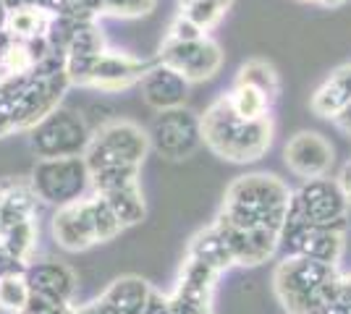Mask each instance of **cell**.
Segmentation results:
<instances>
[{
	"instance_id": "cell-1",
	"label": "cell",
	"mask_w": 351,
	"mask_h": 314,
	"mask_svg": "<svg viewBox=\"0 0 351 314\" xmlns=\"http://www.w3.org/2000/svg\"><path fill=\"white\" fill-rule=\"evenodd\" d=\"M293 192L273 173H249L226 189L218 220L234 228H283Z\"/></svg>"
},
{
	"instance_id": "cell-2",
	"label": "cell",
	"mask_w": 351,
	"mask_h": 314,
	"mask_svg": "<svg viewBox=\"0 0 351 314\" xmlns=\"http://www.w3.org/2000/svg\"><path fill=\"white\" fill-rule=\"evenodd\" d=\"M202 142L228 163H254L273 144V116L247 120L236 116L228 97L220 94L202 116Z\"/></svg>"
},
{
	"instance_id": "cell-3",
	"label": "cell",
	"mask_w": 351,
	"mask_h": 314,
	"mask_svg": "<svg viewBox=\"0 0 351 314\" xmlns=\"http://www.w3.org/2000/svg\"><path fill=\"white\" fill-rule=\"evenodd\" d=\"M29 183L40 202L53 207H66L87 196L92 189V173L84 155L50 157V160H37V165L32 168Z\"/></svg>"
},
{
	"instance_id": "cell-4",
	"label": "cell",
	"mask_w": 351,
	"mask_h": 314,
	"mask_svg": "<svg viewBox=\"0 0 351 314\" xmlns=\"http://www.w3.org/2000/svg\"><path fill=\"white\" fill-rule=\"evenodd\" d=\"M92 142V129L73 107L58 105L34 129H29V147L40 160L84 155Z\"/></svg>"
},
{
	"instance_id": "cell-5",
	"label": "cell",
	"mask_w": 351,
	"mask_h": 314,
	"mask_svg": "<svg viewBox=\"0 0 351 314\" xmlns=\"http://www.w3.org/2000/svg\"><path fill=\"white\" fill-rule=\"evenodd\" d=\"M149 150V134L142 126H136L134 120L116 118L92 131L84 160L89 165V173H95L108 165H142Z\"/></svg>"
},
{
	"instance_id": "cell-6",
	"label": "cell",
	"mask_w": 351,
	"mask_h": 314,
	"mask_svg": "<svg viewBox=\"0 0 351 314\" xmlns=\"http://www.w3.org/2000/svg\"><path fill=\"white\" fill-rule=\"evenodd\" d=\"M336 275L338 267L304 254H289L273 272V291L289 314H307L312 293Z\"/></svg>"
},
{
	"instance_id": "cell-7",
	"label": "cell",
	"mask_w": 351,
	"mask_h": 314,
	"mask_svg": "<svg viewBox=\"0 0 351 314\" xmlns=\"http://www.w3.org/2000/svg\"><path fill=\"white\" fill-rule=\"evenodd\" d=\"M149 144L160 157L171 163H181L199 150L202 142V116L189 107H171L160 110L149 126Z\"/></svg>"
},
{
	"instance_id": "cell-8",
	"label": "cell",
	"mask_w": 351,
	"mask_h": 314,
	"mask_svg": "<svg viewBox=\"0 0 351 314\" xmlns=\"http://www.w3.org/2000/svg\"><path fill=\"white\" fill-rule=\"evenodd\" d=\"M158 60L173 66L176 71H181L191 84H199V81L213 79L220 71V66H223V47L210 34H202L197 40H184V42L162 40Z\"/></svg>"
},
{
	"instance_id": "cell-9",
	"label": "cell",
	"mask_w": 351,
	"mask_h": 314,
	"mask_svg": "<svg viewBox=\"0 0 351 314\" xmlns=\"http://www.w3.org/2000/svg\"><path fill=\"white\" fill-rule=\"evenodd\" d=\"M291 202L302 209V215L312 225H330V228H349V202L341 192L338 181L309 179L299 192H293Z\"/></svg>"
},
{
	"instance_id": "cell-10",
	"label": "cell",
	"mask_w": 351,
	"mask_h": 314,
	"mask_svg": "<svg viewBox=\"0 0 351 314\" xmlns=\"http://www.w3.org/2000/svg\"><path fill=\"white\" fill-rule=\"evenodd\" d=\"M152 63L155 60L136 58V55H129V53H118V50L105 47L103 53L95 58V63H92L84 87L100 92L129 90V87L142 81V76L152 68Z\"/></svg>"
},
{
	"instance_id": "cell-11",
	"label": "cell",
	"mask_w": 351,
	"mask_h": 314,
	"mask_svg": "<svg viewBox=\"0 0 351 314\" xmlns=\"http://www.w3.org/2000/svg\"><path fill=\"white\" fill-rule=\"evenodd\" d=\"M283 160L293 176L309 181L330 173V168L336 163V152H333V144L317 131H299L286 142Z\"/></svg>"
},
{
	"instance_id": "cell-12",
	"label": "cell",
	"mask_w": 351,
	"mask_h": 314,
	"mask_svg": "<svg viewBox=\"0 0 351 314\" xmlns=\"http://www.w3.org/2000/svg\"><path fill=\"white\" fill-rule=\"evenodd\" d=\"M215 225L228 241V249L234 254L236 265L257 267L267 259H273L280 246V233L270 228H234L215 218Z\"/></svg>"
},
{
	"instance_id": "cell-13",
	"label": "cell",
	"mask_w": 351,
	"mask_h": 314,
	"mask_svg": "<svg viewBox=\"0 0 351 314\" xmlns=\"http://www.w3.org/2000/svg\"><path fill=\"white\" fill-rule=\"evenodd\" d=\"M191 81L181 71H176L173 66L155 60L152 68L142 76L139 81V92L152 110H171V107H181L189 97Z\"/></svg>"
},
{
	"instance_id": "cell-14",
	"label": "cell",
	"mask_w": 351,
	"mask_h": 314,
	"mask_svg": "<svg viewBox=\"0 0 351 314\" xmlns=\"http://www.w3.org/2000/svg\"><path fill=\"white\" fill-rule=\"evenodd\" d=\"M53 239H56L60 249L73 252V254L76 252H87L95 244H100L84 199L66 205V207H58L56 218H53Z\"/></svg>"
},
{
	"instance_id": "cell-15",
	"label": "cell",
	"mask_w": 351,
	"mask_h": 314,
	"mask_svg": "<svg viewBox=\"0 0 351 314\" xmlns=\"http://www.w3.org/2000/svg\"><path fill=\"white\" fill-rule=\"evenodd\" d=\"M32 293L45 296V299L60 301V304H71L79 278L69 265H63L58 259H43V262H29L24 272Z\"/></svg>"
},
{
	"instance_id": "cell-16",
	"label": "cell",
	"mask_w": 351,
	"mask_h": 314,
	"mask_svg": "<svg viewBox=\"0 0 351 314\" xmlns=\"http://www.w3.org/2000/svg\"><path fill=\"white\" fill-rule=\"evenodd\" d=\"M152 293V285L139 275H121L103 291L100 299L121 314H142Z\"/></svg>"
},
{
	"instance_id": "cell-17",
	"label": "cell",
	"mask_w": 351,
	"mask_h": 314,
	"mask_svg": "<svg viewBox=\"0 0 351 314\" xmlns=\"http://www.w3.org/2000/svg\"><path fill=\"white\" fill-rule=\"evenodd\" d=\"M0 202H3V225H14L21 220H34L37 218V194L29 181L8 179L0 183Z\"/></svg>"
},
{
	"instance_id": "cell-18",
	"label": "cell",
	"mask_w": 351,
	"mask_h": 314,
	"mask_svg": "<svg viewBox=\"0 0 351 314\" xmlns=\"http://www.w3.org/2000/svg\"><path fill=\"white\" fill-rule=\"evenodd\" d=\"M351 100V66H341L322 81L312 94V113L320 118H333L338 110Z\"/></svg>"
},
{
	"instance_id": "cell-19",
	"label": "cell",
	"mask_w": 351,
	"mask_h": 314,
	"mask_svg": "<svg viewBox=\"0 0 351 314\" xmlns=\"http://www.w3.org/2000/svg\"><path fill=\"white\" fill-rule=\"evenodd\" d=\"M186 257H194V259H199V262H205L210 265L213 270H218V272H226L228 267H234V254H231V249H228V241L226 236L220 233V228L215 223L205 228V231H199L189 244V252Z\"/></svg>"
},
{
	"instance_id": "cell-20",
	"label": "cell",
	"mask_w": 351,
	"mask_h": 314,
	"mask_svg": "<svg viewBox=\"0 0 351 314\" xmlns=\"http://www.w3.org/2000/svg\"><path fill=\"white\" fill-rule=\"evenodd\" d=\"M53 18L56 14L45 11L40 5H21V8H11L5 14L3 27L19 40H40V37H47Z\"/></svg>"
},
{
	"instance_id": "cell-21",
	"label": "cell",
	"mask_w": 351,
	"mask_h": 314,
	"mask_svg": "<svg viewBox=\"0 0 351 314\" xmlns=\"http://www.w3.org/2000/svg\"><path fill=\"white\" fill-rule=\"evenodd\" d=\"M234 81L236 84H249V87L263 90L273 103L280 97V76L270 60H263V58L247 60V63L236 71Z\"/></svg>"
},
{
	"instance_id": "cell-22",
	"label": "cell",
	"mask_w": 351,
	"mask_h": 314,
	"mask_svg": "<svg viewBox=\"0 0 351 314\" xmlns=\"http://www.w3.org/2000/svg\"><path fill=\"white\" fill-rule=\"evenodd\" d=\"M226 97L236 110V116L247 120L265 118V116H270V107H273V100L263 90L249 87V84H236L234 81V87L226 92Z\"/></svg>"
},
{
	"instance_id": "cell-23",
	"label": "cell",
	"mask_w": 351,
	"mask_h": 314,
	"mask_svg": "<svg viewBox=\"0 0 351 314\" xmlns=\"http://www.w3.org/2000/svg\"><path fill=\"white\" fill-rule=\"evenodd\" d=\"M37 239H40L37 218H34V220H21V223L0 228V246L8 249V252L16 254L19 259H24V262H32Z\"/></svg>"
},
{
	"instance_id": "cell-24",
	"label": "cell",
	"mask_w": 351,
	"mask_h": 314,
	"mask_svg": "<svg viewBox=\"0 0 351 314\" xmlns=\"http://www.w3.org/2000/svg\"><path fill=\"white\" fill-rule=\"evenodd\" d=\"M103 196L108 199V205L113 207V212L118 215V220L123 223V228L142 223L147 218V205H145V194H142V186L118 189V192H110V194H103Z\"/></svg>"
},
{
	"instance_id": "cell-25",
	"label": "cell",
	"mask_w": 351,
	"mask_h": 314,
	"mask_svg": "<svg viewBox=\"0 0 351 314\" xmlns=\"http://www.w3.org/2000/svg\"><path fill=\"white\" fill-rule=\"evenodd\" d=\"M139 170L142 165H108L92 173V189L97 194H110L118 189H129V186H139Z\"/></svg>"
},
{
	"instance_id": "cell-26",
	"label": "cell",
	"mask_w": 351,
	"mask_h": 314,
	"mask_svg": "<svg viewBox=\"0 0 351 314\" xmlns=\"http://www.w3.org/2000/svg\"><path fill=\"white\" fill-rule=\"evenodd\" d=\"M84 205H87V212L92 218V225H95V233H97V241L105 244V241H113L123 231V223L118 220V215L113 212V207L108 205V199L103 194L84 196Z\"/></svg>"
},
{
	"instance_id": "cell-27",
	"label": "cell",
	"mask_w": 351,
	"mask_h": 314,
	"mask_svg": "<svg viewBox=\"0 0 351 314\" xmlns=\"http://www.w3.org/2000/svg\"><path fill=\"white\" fill-rule=\"evenodd\" d=\"M32 299V288L24 272L3 275L0 278V309L8 314H21Z\"/></svg>"
},
{
	"instance_id": "cell-28",
	"label": "cell",
	"mask_w": 351,
	"mask_h": 314,
	"mask_svg": "<svg viewBox=\"0 0 351 314\" xmlns=\"http://www.w3.org/2000/svg\"><path fill=\"white\" fill-rule=\"evenodd\" d=\"M178 11L186 18H191L202 31L215 29L220 21L226 18V14H228V8L223 3H218V0H189V3L178 5Z\"/></svg>"
},
{
	"instance_id": "cell-29",
	"label": "cell",
	"mask_w": 351,
	"mask_h": 314,
	"mask_svg": "<svg viewBox=\"0 0 351 314\" xmlns=\"http://www.w3.org/2000/svg\"><path fill=\"white\" fill-rule=\"evenodd\" d=\"M158 0H100V14L116 18H142L155 11Z\"/></svg>"
},
{
	"instance_id": "cell-30",
	"label": "cell",
	"mask_w": 351,
	"mask_h": 314,
	"mask_svg": "<svg viewBox=\"0 0 351 314\" xmlns=\"http://www.w3.org/2000/svg\"><path fill=\"white\" fill-rule=\"evenodd\" d=\"M202 34H207V31H202L191 18H186V16L178 11V14L173 16V21L168 24L165 40H168V42H184V40H197V37H202Z\"/></svg>"
},
{
	"instance_id": "cell-31",
	"label": "cell",
	"mask_w": 351,
	"mask_h": 314,
	"mask_svg": "<svg viewBox=\"0 0 351 314\" xmlns=\"http://www.w3.org/2000/svg\"><path fill=\"white\" fill-rule=\"evenodd\" d=\"M21 314H73V306L71 304H60V301L45 299V296L32 293L29 304H27V309Z\"/></svg>"
},
{
	"instance_id": "cell-32",
	"label": "cell",
	"mask_w": 351,
	"mask_h": 314,
	"mask_svg": "<svg viewBox=\"0 0 351 314\" xmlns=\"http://www.w3.org/2000/svg\"><path fill=\"white\" fill-rule=\"evenodd\" d=\"M5 3V8L11 11V8H21V5H40L45 11H50V14L60 16L66 11V5H69V0H3Z\"/></svg>"
},
{
	"instance_id": "cell-33",
	"label": "cell",
	"mask_w": 351,
	"mask_h": 314,
	"mask_svg": "<svg viewBox=\"0 0 351 314\" xmlns=\"http://www.w3.org/2000/svg\"><path fill=\"white\" fill-rule=\"evenodd\" d=\"M27 265H29V262L19 259V257L11 254L8 249L0 246V278H3V275H14V272H27Z\"/></svg>"
},
{
	"instance_id": "cell-34",
	"label": "cell",
	"mask_w": 351,
	"mask_h": 314,
	"mask_svg": "<svg viewBox=\"0 0 351 314\" xmlns=\"http://www.w3.org/2000/svg\"><path fill=\"white\" fill-rule=\"evenodd\" d=\"M142 314H171V299L152 288V293H149V299H147L145 312Z\"/></svg>"
},
{
	"instance_id": "cell-35",
	"label": "cell",
	"mask_w": 351,
	"mask_h": 314,
	"mask_svg": "<svg viewBox=\"0 0 351 314\" xmlns=\"http://www.w3.org/2000/svg\"><path fill=\"white\" fill-rule=\"evenodd\" d=\"M330 120L336 123L338 131H343L346 136H351V100L346 105H343V107H341V110H338V113Z\"/></svg>"
},
{
	"instance_id": "cell-36",
	"label": "cell",
	"mask_w": 351,
	"mask_h": 314,
	"mask_svg": "<svg viewBox=\"0 0 351 314\" xmlns=\"http://www.w3.org/2000/svg\"><path fill=\"white\" fill-rule=\"evenodd\" d=\"M338 186H341V192H343V196H346V202H349L351 207V160L343 168H341V173H338Z\"/></svg>"
},
{
	"instance_id": "cell-37",
	"label": "cell",
	"mask_w": 351,
	"mask_h": 314,
	"mask_svg": "<svg viewBox=\"0 0 351 314\" xmlns=\"http://www.w3.org/2000/svg\"><path fill=\"white\" fill-rule=\"evenodd\" d=\"M73 314H100L97 312V304H84V306H73Z\"/></svg>"
},
{
	"instance_id": "cell-38",
	"label": "cell",
	"mask_w": 351,
	"mask_h": 314,
	"mask_svg": "<svg viewBox=\"0 0 351 314\" xmlns=\"http://www.w3.org/2000/svg\"><path fill=\"white\" fill-rule=\"evenodd\" d=\"M322 8H341V5H346L349 0H317Z\"/></svg>"
},
{
	"instance_id": "cell-39",
	"label": "cell",
	"mask_w": 351,
	"mask_h": 314,
	"mask_svg": "<svg viewBox=\"0 0 351 314\" xmlns=\"http://www.w3.org/2000/svg\"><path fill=\"white\" fill-rule=\"evenodd\" d=\"M184 3H189V0H178V5H184ZM218 3H223L226 8H231V5H234V0H218Z\"/></svg>"
},
{
	"instance_id": "cell-40",
	"label": "cell",
	"mask_w": 351,
	"mask_h": 314,
	"mask_svg": "<svg viewBox=\"0 0 351 314\" xmlns=\"http://www.w3.org/2000/svg\"><path fill=\"white\" fill-rule=\"evenodd\" d=\"M0 225H3V202H0Z\"/></svg>"
},
{
	"instance_id": "cell-41",
	"label": "cell",
	"mask_w": 351,
	"mask_h": 314,
	"mask_svg": "<svg viewBox=\"0 0 351 314\" xmlns=\"http://www.w3.org/2000/svg\"><path fill=\"white\" fill-rule=\"evenodd\" d=\"M302 3H317V0H302Z\"/></svg>"
}]
</instances>
